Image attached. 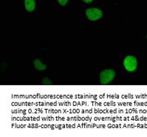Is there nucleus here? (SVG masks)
I'll return each instance as SVG.
<instances>
[{
    "instance_id": "f03ea898",
    "label": "nucleus",
    "mask_w": 147,
    "mask_h": 137,
    "mask_svg": "<svg viewBox=\"0 0 147 137\" xmlns=\"http://www.w3.org/2000/svg\"><path fill=\"white\" fill-rule=\"evenodd\" d=\"M123 66L125 69L129 72L135 71L138 66L137 59L133 56H128L123 60Z\"/></svg>"
},
{
    "instance_id": "20e7f679",
    "label": "nucleus",
    "mask_w": 147,
    "mask_h": 137,
    "mask_svg": "<svg viewBox=\"0 0 147 137\" xmlns=\"http://www.w3.org/2000/svg\"><path fill=\"white\" fill-rule=\"evenodd\" d=\"M24 7L28 12H32L36 7L35 0H24Z\"/></svg>"
},
{
    "instance_id": "7ed1b4c3",
    "label": "nucleus",
    "mask_w": 147,
    "mask_h": 137,
    "mask_svg": "<svg viewBox=\"0 0 147 137\" xmlns=\"http://www.w3.org/2000/svg\"><path fill=\"white\" fill-rule=\"evenodd\" d=\"M86 16L90 21H96L102 17L103 13L100 9L96 7H90L86 10Z\"/></svg>"
},
{
    "instance_id": "f257e3e1",
    "label": "nucleus",
    "mask_w": 147,
    "mask_h": 137,
    "mask_svg": "<svg viewBox=\"0 0 147 137\" xmlns=\"http://www.w3.org/2000/svg\"><path fill=\"white\" fill-rule=\"evenodd\" d=\"M115 77V72L112 69H106L100 73V82L102 85H108Z\"/></svg>"
},
{
    "instance_id": "0eeeda50",
    "label": "nucleus",
    "mask_w": 147,
    "mask_h": 137,
    "mask_svg": "<svg viewBox=\"0 0 147 137\" xmlns=\"http://www.w3.org/2000/svg\"><path fill=\"white\" fill-rule=\"evenodd\" d=\"M43 83L45 84V85H50H50H51V84H52V82H50V80H49V79L45 78V79L43 80Z\"/></svg>"
},
{
    "instance_id": "1a4fd4ad",
    "label": "nucleus",
    "mask_w": 147,
    "mask_h": 137,
    "mask_svg": "<svg viewBox=\"0 0 147 137\" xmlns=\"http://www.w3.org/2000/svg\"><path fill=\"white\" fill-rule=\"evenodd\" d=\"M146 37H147V36H146Z\"/></svg>"
},
{
    "instance_id": "39448f33",
    "label": "nucleus",
    "mask_w": 147,
    "mask_h": 137,
    "mask_svg": "<svg viewBox=\"0 0 147 137\" xmlns=\"http://www.w3.org/2000/svg\"><path fill=\"white\" fill-rule=\"evenodd\" d=\"M33 64H34L35 68L38 71H43L47 69V66L44 64L43 63L41 62V60L38 59H35L34 62H33Z\"/></svg>"
},
{
    "instance_id": "6e6552de",
    "label": "nucleus",
    "mask_w": 147,
    "mask_h": 137,
    "mask_svg": "<svg viewBox=\"0 0 147 137\" xmlns=\"http://www.w3.org/2000/svg\"><path fill=\"white\" fill-rule=\"evenodd\" d=\"M83 1L85 2V3L89 4V3H91V2H92L93 0H83Z\"/></svg>"
},
{
    "instance_id": "423d86ee",
    "label": "nucleus",
    "mask_w": 147,
    "mask_h": 137,
    "mask_svg": "<svg viewBox=\"0 0 147 137\" xmlns=\"http://www.w3.org/2000/svg\"><path fill=\"white\" fill-rule=\"evenodd\" d=\"M57 1L61 6H65L67 4L69 0H57Z\"/></svg>"
}]
</instances>
